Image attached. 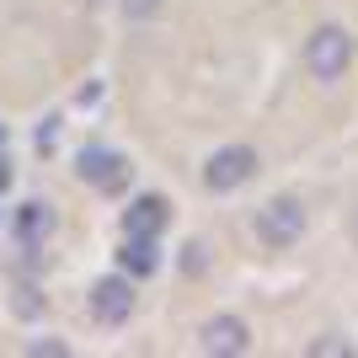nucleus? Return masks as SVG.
Masks as SVG:
<instances>
[{"instance_id":"obj_13","label":"nucleus","mask_w":358,"mask_h":358,"mask_svg":"<svg viewBox=\"0 0 358 358\" xmlns=\"http://www.w3.org/2000/svg\"><path fill=\"white\" fill-rule=\"evenodd\" d=\"M0 150H6V123H0Z\"/></svg>"},{"instance_id":"obj_11","label":"nucleus","mask_w":358,"mask_h":358,"mask_svg":"<svg viewBox=\"0 0 358 358\" xmlns=\"http://www.w3.org/2000/svg\"><path fill=\"white\" fill-rule=\"evenodd\" d=\"M310 353H353L348 343H310Z\"/></svg>"},{"instance_id":"obj_12","label":"nucleus","mask_w":358,"mask_h":358,"mask_svg":"<svg viewBox=\"0 0 358 358\" xmlns=\"http://www.w3.org/2000/svg\"><path fill=\"white\" fill-rule=\"evenodd\" d=\"M11 187V166H6V150H0V193Z\"/></svg>"},{"instance_id":"obj_8","label":"nucleus","mask_w":358,"mask_h":358,"mask_svg":"<svg viewBox=\"0 0 358 358\" xmlns=\"http://www.w3.org/2000/svg\"><path fill=\"white\" fill-rule=\"evenodd\" d=\"M48 236H54V209L48 203H22L16 209V241L22 246H43Z\"/></svg>"},{"instance_id":"obj_1","label":"nucleus","mask_w":358,"mask_h":358,"mask_svg":"<svg viewBox=\"0 0 358 358\" xmlns=\"http://www.w3.org/2000/svg\"><path fill=\"white\" fill-rule=\"evenodd\" d=\"M348 64H353V32L337 27V22H327V27L310 32V43H305V70L315 75V80H343Z\"/></svg>"},{"instance_id":"obj_10","label":"nucleus","mask_w":358,"mask_h":358,"mask_svg":"<svg viewBox=\"0 0 358 358\" xmlns=\"http://www.w3.org/2000/svg\"><path fill=\"white\" fill-rule=\"evenodd\" d=\"M155 11H161V0H123V16H134V22H145Z\"/></svg>"},{"instance_id":"obj_3","label":"nucleus","mask_w":358,"mask_h":358,"mask_svg":"<svg viewBox=\"0 0 358 358\" xmlns=\"http://www.w3.org/2000/svg\"><path fill=\"white\" fill-rule=\"evenodd\" d=\"M257 177V150L252 145H224L203 161V187L209 193H236Z\"/></svg>"},{"instance_id":"obj_2","label":"nucleus","mask_w":358,"mask_h":358,"mask_svg":"<svg viewBox=\"0 0 358 358\" xmlns=\"http://www.w3.org/2000/svg\"><path fill=\"white\" fill-rule=\"evenodd\" d=\"M305 236V203L299 198H268L262 209H257V241L268 246V252H284L294 241Z\"/></svg>"},{"instance_id":"obj_6","label":"nucleus","mask_w":358,"mask_h":358,"mask_svg":"<svg viewBox=\"0 0 358 358\" xmlns=\"http://www.w3.org/2000/svg\"><path fill=\"white\" fill-rule=\"evenodd\" d=\"M198 343H203V353H214V358H241L252 348V331H246L241 315H214V321H203Z\"/></svg>"},{"instance_id":"obj_4","label":"nucleus","mask_w":358,"mask_h":358,"mask_svg":"<svg viewBox=\"0 0 358 358\" xmlns=\"http://www.w3.org/2000/svg\"><path fill=\"white\" fill-rule=\"evenodd\" d=\"M75 171H80V182H91L96 193H123V187H129V171H134V166L123 161L118 150L91 145V150H80V166H75Z\"/></svg>"},{"instance_id":"obj_7","label":"nucleus","mask_w":358,"mask_h":358,"mask_svg":"<svg viewBox=\"0 0 358 358\" xmlns=\"http://www.w3.org/2000/svg\"><path fill=\"white\" fill-rule=\"evenodd\" d=\"M166 220H171V214H166V198L145 193V198H134V203L123 209V236H150V241H155L166 230Z\"/></svg>"},{"instance_id":"obj_5","label":"nucleus","mask_w":358,"mask_h":358,"mask_svg":"<svg viewBox=\"0 0 358 358\" xmlns=\"http://www.w3.org/2000/svg\"><path fill=\"white\" fill-rule=\"evenodd\" d=\"M91 315H96V327H123L134 315V284L129 278H96L91 284Z\"/></svg>"},{"instance_id":"obj_9","label":"nucleus","mask_w":358,"mask_h":358,"mask_svg":"<svg viewBox=\"0 0 358 358\" xmlns=\"http://www.w3.org/2000/svg\"><path fill=\"white\" fill-rule=\"evenodd\" d=\"M118 262H123V273H134V278H150V273L161 268V257H155V241H150V236H123Z\"/></svg>"}]
</instances>
